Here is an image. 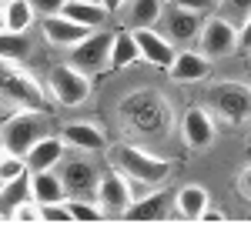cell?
<instances>
[{"mask_svg": "<svg viewBox=\"0 0 251 234\" xmlns=\"http://www.w3.org/2000/svg\"><path fill=\"white\" fill-rule=\"evenodd\" d=\"M47 87L27 74L17 60H0V104L17 111H47Z\"/></svg>", "mask_w": 251, "mask_h": 234, "instance_id": "cell-1", "label": "cell"}, {"mask_svg": "<svg viewBox=\"0 0 251 234\" xmlns=\"http://www.w3.org/2000/svg\"><path fill=\"white\" fill-rule=\"evenodd\" d=\"M107 161H111V167L121 171L124 177H137V181H144V184H151V187L164 184L174 171L171 161L151 154V151H144V147H134V144H114V147H107Z\"/></svg>", "mask_w": 251, "mask_h": 234, "instance_id": "cell-2", "label": "cell"}, {"mask_svg": "<svg viewBox=\"0 0 251 234\" xmlns=\"http://www.w3.org/2000/svg\"><path fill=\"white\" fill-rule=\"evenodd\" d=\"M204 107L225 124H245L251 120V87L241 80H218L204 94Z\"/></svg>", "mask_w": 251, "mask_h": 234, "instance_id": "cell-3", "label": "cell"}, {"mask_svg": "<svg viewBox=\"0 0 251 234\" xmlns=\"http://www.w3.org/2000/svg\"><path fill=\"white\" fill-rule=\"evenodd\" d=\"M57 174H60V184H64L67 197H94L97 194L100 167H97L94 154H87V151L64 154L57 161Z\"/></svg>", "mask_w": 251, "mask_h": 234, "instance_id": "cell-4", "label": "cell"}, {"mask_svg": "<svg viewBox=\"0 0 251 234\" xmlns=\"http://www.w3.org/2000/svg\"><path fill=\"white\" fill-rule=\"evenodd\" d=\"M111 40H114V30H104V27L91 30L84 40H77L74 47H67V64L84 70L87 77L107 70L111 67Z\"/></svg>", "mask_w": 251, "mask_h": 234, "instance_id": "cell-5", "label": "cell"}, {"mask_svg": "<svg viewBox=\"0 0 251 234\" xmlns=\"http://www.w3.org/2000/svg\"><path fill=\"white\" fill-rule=\"evenodd\" d=\"M44 111H17L14 117H7L0 124V144L10 151V154H27L40 137L47 134V124H44Z\"/></svg>", "mask_w": 251, "mask_h": 234, "instance_id": "cell-6", "label": "cell"}, {"mask_svg": "<svg viewBox=\"0 0 251 234\" xmlns=\"http://www.w3.org/2000/svg\"><path fill=\"white\" fill-rule=\"evenodd\" d=\"M121 111H124L127 127H134L141 137H157L164 131V124H168V107L154 94H134V97L124 100Z\"/></svg>", "mask_w": 251, "mask_h": 234, "instance_id": "cell-7", "label": "cell"}, {"mask_svg": "<svg viewBox=\"0 0 251 234\" xmlns=\"http://www.w3.org/2000/svg\"><path fill=\"white\" fill-rule=\"evenodd\" d=\"M47 94L60 107H80L91 97V77L77 67H71V64H57L47 74Z\"/></svg>", "mask_w": 251, "mask_h": 234, "instance_id": "cell-8", "label": "cell"}, {"mask_svg": "<svg viewBox=\"0 0 251 234\" xmlns=\"http://www.w3.org/2000/svg\"><path fill=\"white\" fill-rule=\"evenodd\" d=\"M198 50H201L208 60L231 57L234 50H238V27H234L231 20H225L221 14L204 17L201 34H198Z\"/></svg>", "mask_w": 251, "mask_h": 234, "instance_id": "cell-9", "label": "cell"}, {"mask_svg": "<svg viewBox=\"0 0 251 234\" xmlns=\"http://www.w3.org/2000/svg\"><path fill=\"white\" fill-rule=\"evenodd\" d=\"M157 23H161V34L171 40L174 47H191V44H198V34H201L204 17L194 14V10H188V7L171 3V7L161 10V20H157Z\"/></svg>", "mask_w": 251, "mask_h": 234, "instance_id": "cell-10", "label": "cell"}, {"mask_svg": "<svg viewBox=\"0 0 251 234\" xmlns=\"http://www.w3.org/2000/svg\"><path fill=\"white\" fill-rule=\"evenodd\" d=\"M214 117L208 107H188L181 114V140L191 151H208L214 144Z\"/></svg>", "mask_w": 251, "mask_h": 234, "instance_id": "cell-11", "label": "cell"}, {"mask_svg": "<svg viewBox=\"0 0 251 234\" xmlns=\"http://www.w3.org/2000/svg\"><path fill=\"white\" fill-rule=\"evenodd\" d=\"M127 30H131V27H127ZM131 34H134V44H137V50H141V60H148L151 67H161V70L171 67L177 47H174L161 30H154V27H134Z\"/></svg>", "mask_w": 251, "mask_h": 234, "instance_id": "cell-12", "label": "cell"}, {"mask_svg": "<svg viewBox=\"0 0 251 234\" xmlns=\"http://www.w3.org/2000/svg\"><path fill=\"white\" fill-rule=\"evenodd\" d=\"M94 201L104 208V214H124V208L131 204V191H127V181L121 171H100V181H97V194Z\"/></svg>", "mask_w": 251, "mask_h": 234, "instance_id": "cell-13", "label": "cell"}, {"mask_svg": "<svg viewBox=\"0 0 251 234\" xmlns=\"http://www.w3.org/2000/svg\"><path fill=\"white\" fill-rule=\"evenodd\" d=\"M168 74H171L177 84H198V80H204L211 74V60L204 57L201 50H194V47H177Z\"/></svg>", "mask_w": 251, "mask_h": 234, "instance_id": "cell-14", "label": "cell"}, {"mask_svg": "<svg viewBox=\"0 0 251 234\" xmlns=\"http://www.w3.org/2000/svg\"><path fill=\"white\" fill-rule=\"evenodd\" d=\"M40 34H44L47 44H54V47H74L91 30L84 23H77V20L64 17V14H47V17H40Z\"/></svg>", "mask_w": 251, "mask_h": 234, "instance_id": "cell-15", "label": "cell"}, {"mask_svg": "<svg viewBox=\"0 0 251 234\" xmlns=\"http://www.w3.org/2000/svg\"><path fill=\"white\" fill-rule=\"evenodd\" d=\"M168 211H171V197H168V191H151V194L137 197V201H131L127 208H124V221H144V224H154V221H164L168 217Z\"/></svg>", "mask_w": 251, "mask_h": 234, "instance_id": "cell-16", "label": "cell"}, {"mask_svg": "<svg viewBox=\"0 0 251 234\" xmlns=\"http://www.w3.org/2000/svg\"><path fill=\"white\" fill-rule=\"evenodd\" d=\"M60 140L67 144V147H74V151H87V154H104L107 151V137L104 131L91 124V120H74V124H67L64 127V134Z\"/></svg>", "mask_w": 251, "mask_h": 234, "instance_id": "cell-17", "label": "cell"}, {"mask_svg": "<svg viewBox=\"0 0 251 234\" xmlns=\"http://www.w3.org/2000/svg\"><path fill=\"white\" fill-rule=\"evenodd\" d=\"M64 147H67V144H64L60 137L44 134L37 144H34V147L24 154V164H27V171H47V167H57V161L64 157Z\"/></svg>", "mask_w": 251, "mask_h": 234, "instance_id": "cell-18", "label": "cell"}, {"mask_svg": "<svg viewBox=\"0 0 251 234\" xmlns=\"http://www.w3.org/2000/svg\"><path fill=\"white\" fill-rule=\"evenodd\" d=\"M208 204H211V194H208V187H201V184H184V187H177V194H174V211L184 217V221H198V214H201Z\"/></svg>", "mask_w": 251, "mask_h": 234, "instance_id": "cell-19", "label": "cell"}, {"mask_svg": "<svg viewBox=\"0 0 251 234\" xmlns=\"http://www.w3.org/2000/svg\"><path fill=\"white\" fill-rule=\"evenodd\" d=\"M30 177V197L37 201V204H47V201H64V184H60V174L54 167H47V171H27Z\"/></svg>", "mask_w": 251, "mask_h": 234, "instance_id": "cell-20", "label": "cell"}, {"mask_svg": "<svg viewBox=\"0 0 251 234\" xmlns=\"http://www.w3.org/2000/svg\"><path fill=\"white\" fill-rule=\"evenodd\" d=\"M124 23L134 30V27H157L161 10H164V0H124Z\"/></svg>", "mask_w": 251, "mask_h": 234, "instance_id": "cell-21", "label": "cell"}, {"mask_svg": "<svg viewBox=\"0 0 251 234\" xmlns=\"http://www.w3.org/2000/svg\"><path fill=\"white\" fill-rule=\"evenodd\" d=\"M60 14H64V17H71V20H77V23H84L87 30L104 27V23H107V17H111V14H107L97 0H67Z\"/></svg>", "mask_w": 251, "mask_h": 234, "instance_id": "cell-22", "label": "cell"}, {"mask_svg": "<svg viewBox=\"0 0 251 234\" xmlns=\"http://www.w3.org/2000/svg\"><path fill=\"white\" fill-rule=\"evenodd\" d=\"M34 7H30V0H7L3 3V30H14V34H27L30 27H34Z\"/></svg>", "mask_w": 251, "mask_h": 234, "instance_id": "cell-23", "label": "cell"}, {"mask_svg": "<svg viewBox=\"0 0 251 234\" xmlns=\"http://www.w3.org/2000/svg\"><path fill=\"white\" fill-rule=\"evenodd\" d=\"M141 60V50H137L134 44V34L124 27V30H117L114 40H111V67H131V64H137Z\"/></svg>", "mask_w": 251, "mask_h": 234, "instance_id": "cell-24", "label": "cell"}, {"mask_svg": "<svg viewBox=\"0 0 251 234\" xmlns=\"http://www.w3.org/2000/svg\"><path fill=\"white\" fill-rule=\"evenodd\" d=\"M34 54V40L30 34H14V30H0V60H27Z\"/></svg>", "mask_w": 251, "mask_h": 234, "instance_id": "cell-25", "label": "cell"}, {"mask_svg": "<svg viewBox=\"0 0 251 234\" xmlns=\"http://www.w3.org/2000/svg\"><path fill=\"white\" fill-rule=\"evenodd\" d=\"M64 204H67V211H71V217L77 224H100L107 217L94 197H64Z\"/></svg>", "mask_w": 251, "mask_h": 234, "instance_id": "cell-26", "label": "cell"}, {"mask_svg": "<svg viewBox=\"0 0 251 234\" xmlns=\"http://www.w3.org/2000/svg\"><path fill=\"white\" fill-rule=\"evenodd\" d=\"M30 197V177H27V171L20 177H14V181H3L0 184V204L10 211L14 204H20V201H27Z\"/></svg>", "mask_w": 251, "mask_h": 234, "instance_id": "cell-27", "label": "cell"}, {"mask_svg": "<svg viewBox=\"0 0 251 234\" xmlns=\"http://www.w3.org/2000/svg\"><path fill=\"white\" fill-rule=\"evenodd\" d=\"M24 171H27L24 157H20V154H10V151L0 144V184H3V181H14V177H20Z\"/></svg>", "mask_w": 251, "mask_h": 234, "instance_id": "cell-28", "label": "cell"}, {"mask_svg": "<svg viewBox=\"0 0 251 234\" xmlns=\"http://www.w3.org/2000/svg\"><path fill=\"white\" fill-rule=\"evenodd\" d=\"M40 221L44 224H71L74 217H71L64 201H47V204H40Z\"/></svg>", "mask_w": 251, "mask_h": 234, "instance_id": "cell-29", "label": "cell"}, {"mask_svg": "<svg viewBox=\"0 0 251 234\" xmlns=\"http://www.w3.org/2000/svg\"><path fill=\"white\" fill-rule=\"evenodd\" d=\"M218 7H221V17L231 20L234 27H241V20L251 14V0H218Z\"/></svg>", "mask_w": 251, "mask_h": 234, "instance_id": "cell-30", "label": "cell"}, {"mask_svg": "<svg viewBox=\"0 0 251 234\" xmlns=\"http://www.w3.org/2000/svg\"><path fill=\"white\" fill-rule=\"evenodd\" d=\"M10 221H17V224H37L40 221V204L34 201V197L14 204V208H10Z\"/></svg>", "mask_w": 251, "mask_h": 234, "instance_id": "cell-31", "label": "cell"}, {"mask_svg": "<svg viewBox=\"0 0 251 234\" xmlns=\"http://www.w3.org/2000/svg\"><path fill=\"white\" fill-rule=\"evenodd\" d=\"M171 3H177V7H188V10L201 14V17H208L214 7H218V0H171Z\"/></svg>", "mask_w": 251, "mask_h": 234, "instance_id": "cell-32", "label": "cell"}, {"mask_svg": "<svg viewBox=\"0 0 251 234\" xmlns=\"http://www.w3.org/2000/svg\"><path fill=\"white\" fill-rule=\"evenodd\" d=\"M64 3H67V0H30V7H34V14H37V17L60 14V10H64Z\"/></svg>", "mask_w": 251, "mask_h": 234, "instance_id": "cell-33", "label": "cell"}, {"mask_svg": "<svg viewBox=\"0 0 251 234\" xmlns=\"http://www.w3.org/2000/svg\"><path fill=\"white\" fill-rule=\"evenodd\" d=\"M198 221H201V224H225V221H228V214H225V211H218V208H211V204H208V208H204V211L198 214Z\"/></svg>", "mask_w": 251, "mask_h": 234, "instance_id": "cell-34", "label": "cell"}, {"mask_svg": "<svg viewBox=\"0 0 251 234\" xmlns=\"http://www.w3.org/2000/svg\"><path fill=\"white\" fill-rule=\"evenodd\" d=\"M238 47L251 54V14L241 20V27H238Z\"/></svg>", "mask_w": 251, "mask_h": 234, "instance_id": "cell-35", "label": "cell"}, {"mask_svg": "<svg viewBox=\"0 0 251 234\" xmlns=\"http://www.w3.org/2000/svg\"><path fill=\"white\" fill-rule=\"evenodd\" d=\"M127 181V191H131V201H137V197H144V194H151L154 187L151 184H144V181H137V177H124Z\"/></svg>", "mask_w": 251, "mask_h": 234, "instance_id": "cell-36", "label": "cell"}, {"mask_svg": "<svg viewBox=\"0 0 251 234\" xmlns=\"http://www.w3.org/2000/svg\"><path fill=\"white\" fill-rule=\"evenodd\" d=\"M238 194L245 197V201H251V164L238 174Z\"/></svg>", "mask_w": 251, "mask_h": 234, "instance_id": "cell-37", "label": "cell"}, {"mask_svg": "<svg viewBox=\"0 0 251 234\" xmlns=\"http://www.w3.org/2000/svg\"><path fill=\"white\" fill-rule=\"evenodd\" d=\"M100 7H104L107 14H117V10L124 7V0H100Z\"/></svg>", "mask_w": 251, "mask_h": 234, "instance_id": "cell-38", "label": "cell"}, {"mask_svg": "<svg viewBox=\"0 0 251 234\" xmlns=\"http://www.w3.org/2000/svg\"><path fill=\"white\" fill-rule=\"evenodd\" d=\"M3 3H7V0H0V30H3Z\"/></svg>", "mask_w": 251, "mask_h": 234, "instance_id": "cell-39", "label": "cell"}, {"mask_svg": "<svg viewBox=\"0 0 251 234\" xmlns=\"http://www.w3.org/2000/svg\"><path fill=\"white\" fill-rule=\"evenodd\" d=\"M0 221H3V217H0Z\"/></svg>", "mask_w": 251, "mask_h": 234, "instance_id": "cell-40", "label": "cell"}, {"mask_svg": "<svg viewBox=\"0 0 251 234\" xmlns=\"http://www.w3.org/2000/svg\"><path fill=\"white\" fill-rule=\"evenodd\" d=\"M97 3H100V0H97Z\"/></svg>", "mask_w": 251, "mask_h": 234, "instance_id": "cell-41", "label": "cell"}]
</instances>
